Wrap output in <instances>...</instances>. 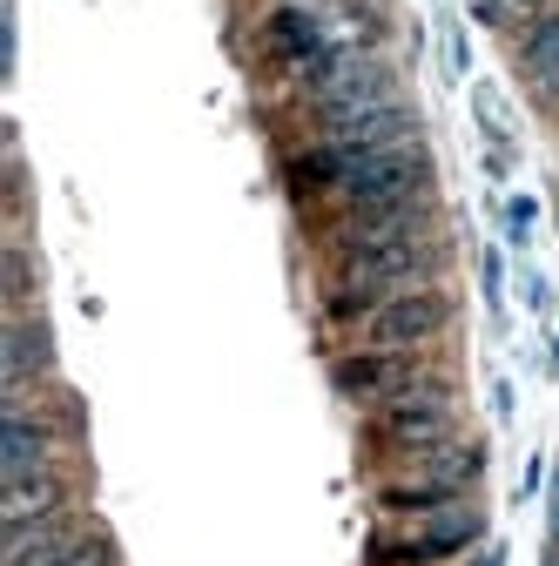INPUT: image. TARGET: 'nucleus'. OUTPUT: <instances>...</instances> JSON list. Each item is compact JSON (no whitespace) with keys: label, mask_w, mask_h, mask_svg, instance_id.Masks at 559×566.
<instances>
[{"label":"nucleus","mask_w":559,"mask_h":566,"mask_svg":"<svg viewBox=\"0 0 559 566\" xmlns=\"http://www.w3.org/2000/svg\"><path fill=\"white\" fill-rule=\"evenodd\" d=\"M337 250V283H358L378 304L398 297V291H418V283H439L452 243L439 230L425 237H330Z\"/></svg>","instance_id":"obj_1"},{"label":"nucleus","mask_w":559,"mask_h":566,"mask_svg":"<svg viewBox=\"0 0 559 566\" xmlns=\"http://www.w3.org/2000/svg\"><path fill=\"white\" fill-rule=\"evenodd\" d=\"M371 439L398 459H418V452H439L452 439H465V405L452 391V378L425 385V391H411V398H391L371 411Z\"/></svg>","instance_id":"obj_2"},{"label":"nucleus","mask_w":559,"mask_h":566,"mask_svg":"<svg viewBox=\"0 0 559 566\" xmlns=\"http://www.w3.org/2000/svg\"><path fill=\"white\" fill-rule=\"evenodd\" d=\"M445 371L425 358V350H344V358L330 365V385H337V398H351V405H365V411H378V405H391V398H411V391H425V385H439Z\"/></svg>","instance_id":"obj_3"},{"label":"nucleus","mask_w":559,"mask_h":566,"mask_svg":"<svg viewBox=\"0 0 559 566\" xmlns=\"http://www.w3.org/2000/svg\"><path fill=\"white\" fill-rule=\"evenodd\" d=\"M452 324H458L452 291H445V283H418V291L384 297L358 331H365V344H371V350H432Z\"/></svg>","instance_id":"obj_4"},{"label":"nucleus","mask_w":559,"mask_h":566,"mask_svg":"<svg viewBox=\"0 0 559 566\" xmlns=\"http://www.w3.org/2000/svg\"><path fill=\"white\" fill-rule=\"evenodd\" d=\"M391 102H398V75H391L378 54H358L330 88L310 95V115H317V135H351L371 115H384Z\"/></svg>","instance_id":"obj_5"},{"label":"nucleus","mask_w":559,"mask_h":566,"mask_svg":"<svg viewBox=\"0 0 559 566\" xmlns=\"http://www.w3.org/2000/svg\"><path fill=\"white\" fill-rule=\"evenodd\" d=\"M478 539H485V513H478L472 500H458V506H445V513L411 520V533H404V539L371 546V566H445V559L472 553Z\"/></svg>","instance_id":"obj_6"},{"label":"nucleus","mask_w":559,"mask_h":566,"mask_svg":"<svg viewBox=\"0 0 559 566\" xmlns=\"http://www.w3.org/2000/svg\"><path fill=\"white\" fill-rule=\"evenodd\" d=\"M61 418L41 398H0V485L61 465Z\"/></svg>","instance_id":"obj_7"},{"label":"nucleus","mask_w":559,"mask_h":566,"mask_svg":"<svg viewBox=\"0 0 559 566\" xmlns=\"http://www.w3.org/2000/svg\"><path fill=\"white\" fill-rule=\"evenodd\" d=\"M61 344H54V317L48 311H8L0 324V398H34L54 385Z\"/></svg>","instance_id":"obj_8"},{"label":"nucleus","mask_w":559,"mask_h":566,"mask_svg":"<svg viewBox=\"0 0 559 566\" xmlns=\"http://www.w3.org/2000/svg\"><path fill=\"white\" fill-rule=\"evenodd\" d=\"M519 82L539 108H559V8H539L519 28Z\"/></svg>","instance_id":"obj_9"},{"label":"nucleus","mask_w":559,"mask_h":566,"mask_svg":"<svg viewBox=\"0 0 559 566\" xmlns=\"http://www.w3.org/2000/svg\"><path fill=\"white\" fill-rule=\"evenodd\" d=\"M324 41H330V28H324V14L310 8V0H276L270 21H263V48L284 67H304Z\"/></svg>","instance_id":"obj_10"},{"label":"nucleus","mask_w":559,"mask_h":566,"mask_svg":"<svg viewBox=\"0 0 559 566\" xmlns=\"http://www.w3.org/2000/svg\"><path fill=\"white\" fill-rule=\"evenodd\" d=\"M67 506H82V500H75V485H67V465H48V472H34V479L0 485V526L41 520V513H67Z\"/></svg>","instance_id":"obj_11"},{"label":"nucleus","mask_w":559,"mask_h":566,"mask_svg":"<svg viewBox=\"0 0 559 566\" xmlns=\"http://www.w3.org/2000/svg\"><path fill=\"white\" fill-rule=\"evenodd\" d=\"M21 566H122V546H115L108 526L82 520V526H67L61 539H48L41 553H28Z\"/></svg>","instance_id":"obj_12"},{"label":"nucleus","mask_w":559,"mask_h":566,"mask_svg":"<svg viewBox=\"0 0 559 566\" xmlns=\"http://www.w3.org/2000/svg\"><path fill=\"white\" fill-rule=\"evenodd\" d=\"M0 304L8 311H41V256L28 237H14L0 250Z\"/></svg>","instance_id":"obj_13"},{"label":"nucleus","mask_w":559,"mask_h":566,"mask_svg":"<svg viewBox=\"0 0 559 566\" xmlns=\"http://www.w3.org/2000/svg\"><path fill=\"white\" fill-rule=\"evenodd\" d=\"M472 21L493 34H519V0H472Z\"/></svg>","instance_id":"obj_14"},{"label":"nucleus","mask_w":559,"mask_h":566,"mask_svg":"<svg viewBox=\"0 0 559 566\" xmlns=\"http://www.w3.org/2000/svg\"><path fill=\"white\" fill-rule=\"evenodd\" d=\"M478 283H485V297H493V311H499V291H506V256L499 250L478 256Z\"/></svg>","instance_id":"obj_15"},{"label":"nucleus","mask_w":559,"mask_h":566,"mask_svg":"<svg viewBox=\"0 0 559 566\" xmlns=\"http://www.w3.org/2000/svg\"><path fill=\"white\" fill-rule=\"evenodd\" d=\"M506 230H513V243L532 237V196H513V202H506Z\"/></svg>","instance_id":"obj_16"},{"label":"nucleus","mask_w":559,"mask_h":566,"mask_svg":"<svg viewBox=\"0 0 559 566\" xmlns=\"http://www.w3.org/2000/svg\"><path fill=\"white\" fill-rule=\"evenodd\" d=\"M546 546H559V465L546 479Z\"/></svg>","instance_id":"obj_17"},{"label":"nucleus","mask_w":559,"mask_h":566,"mask_svg":"<svg viewBox=\"0 0 559 566\" xmlns=\"http://www.w3.org/2000/svg\"><path fill=\"white\" fill-rule=\"evenodd\" d=\"M472 566H506V546H485V553H472Z\"/></svg>","instance_id":"obj_18"},{"label":"nucleus","mask_w":559,"mask_h":566,"mask_svg":"<svg viewBox=\"0 0 559 566\" xmlns=\"http://www.w3.org/2000/svg\"><path fill=\"white\" fill-rule=\"evenodd\" d=\"M539 566H559V546H546V559H539Z\"/></svg>","instance_id":"obj_19"},{"label":"nucleus","mask_w":559,"mask_h":566,"mask_svg":"<svg viewBox=\"0 0 559 566\" xmlns=\"http://www.w3.org/2000/svg\"><path fill=\"white\" fill-rule=\"evenodd\" d=\"M519 8H532V14H539V8H552V0H519Z\"/></svg>","instance_id":"obj_20"}]
</instances>
